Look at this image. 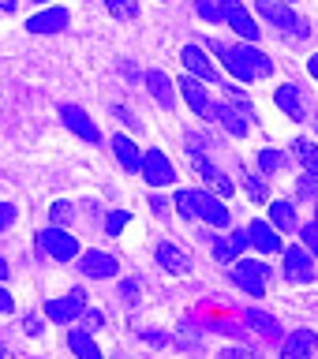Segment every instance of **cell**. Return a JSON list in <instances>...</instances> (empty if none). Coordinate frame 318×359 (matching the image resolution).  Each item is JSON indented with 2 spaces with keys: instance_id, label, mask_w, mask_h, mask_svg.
<instances>
[{
  "instance_id": "6da1fadb",
  "label": "cell",
  "mask_w": 318,
  "mask_h": 359,
  "mask_svg": "<svg viewBox=\"0 0 318 359\" xmlns=\"http://www.w3.org/2000/svg\"><path fill=\"white\" fill-rule=\"evenodd\" d=\"M206 45H210V53L221 56L225 72L232 79H240V83H255L263 75H274V60L266 53L251 49V45H225V41H206Z\"/></svg>"
},
{
  "instance_id": "7a4b0ae2",
  "label": "cell",
  "mask_w": 318,
  "mask_h": 359,
  "mask_svg": "<svg viewBox=\"0 0 318 359\" xmlns=\"http://www.w3.org/2000/svg\"><path fill=\"white\" fill-rule=\"evenodd\" d=\"M173 206L180 210V217H199V221L213 224V229H225V224H229V210H225L221 198L210 195V191H176Z\"/></svg>"
},
{
  "instance_id": "3957f363",
  "label": "cell",
  "mask_w": 318,
  "mask_h": 359,
  "mask_svg": "<svg viewBox=\"0 0 318 359\" xmlns=\"http://www.w3.org/2000/svg\"><path fill=\"white\" fill-rule=\"evenodd\" d=\"M255 8H258V15H263L270 27H277L281 34H292V38H307V34H311L307 22H303L289 4H281V0H258Z\"/></svg>"
},
{
  "instance_id": "277c9868",
  "label": "cell",
  "mask_w": 318,
  "mask_h": 359,
  "mask_svg": "<svg viewBox=\"0 0 318 359\" xmlns=\"http://www.w3.org/2000/svg\"><path fill=\"white\" fill-rule=\"evenodd\" d=\"M38 247L49 258H56V262H72V258H79V240L64 229V224H49V229L38 236Z\"/></svg>"
},
{
  "instance_id": "5b68a950",
  "label": "cell",
  "mask_w": 318,
  "mask_h": 359,
  "mask_svg": "<svg viewBox=\"0 0 318 359\" xmlns=\"http://www.w3.org/2000/svg\"><path fill=\"white\" fill-rule=\"evenodd\" d=\"M232 280L240 285L247 296H266V280H270V266L266 262H251V258H236L232 262Z\"/></svg>"
},
{
  "instance_id": "8992f818",
  "label": "cell",
  "mask_w": 318,
  "mask_h": 359,
  "mask_svg": "<svg viewBox=\"0 0 318 359\" xmlns=\"http://www.w3.org/2000/svg\"><path fill=\"white\" fill-rule=\"evenodd\" d=\"M285 277L292 280V285H311L314 280V255L307 251V247H285Z\"/></svg>"
},
{
  "instance_id": "52a82bcc",
  "label": "cell",
  "mask_w": 318,
  "mask_h": 359,
  "mask_svg": "<svg viewBox=\"0 0 318 359\" xmlns=\"http://www.w3.org/2000/svg\"><path fill=\"white\" fill-rule=\"evenodd\" d=\"M143 180L146 184H154V187H168L176 180V168H173V161H168V157L157 150V146H150V150L143 154Z\"/></svg>"
},
{
  "instance_id": "ba28073f",
  "label": "cell",
  "mask_w": 318,
  "mask_h": 359,
  "mask_svg": "<svg viewBox=\"0 0 318 359\" xmlns=\"http://www.w3.org/2000/svg\"><path fill=\"white\" fill-rule=\"evenodd\" d=\"M176 86H180V94H184V101L191 105V112H195V116H202V120H213V101H210V90H206V83H202L199 75H184Z\"/></svg>"
},
{
  "instance_id": "9c48e42d",
  "label": "cell",
  "mask_w": 318,
  "mask_h": 359,
  "mask_svg": "<svg viewBox=\"0 0 318 359\" xmlns=\"http://www.w3.org/2000/svg\"><path fill=\"white\" fill-rule=\"evenodd\" d=\"M221 22H229V27L240 34L247 41H258V27L251 19V11H247L240 0H221Z\"/></svg>"
},
{
  "instance_id": "30bf717a",
  "label": "cell",
  "mask_w": 318,
  "mask_h": 359,
  "mask_svg": "<svg viewBox=\"0 0 318 359\" xmlns=\"http://www.w3.org/2000/svg\"><path fill=\"white\" fill-rule=\"evenodd\" d=\"M83 307H86V292L83 288H72L67 296H60V299H49L45 303V314H49L53 322H75L79 314H83Z\"/></svg>"
},
{
  "instance_id": "8fae6325",
  "label": "cell",
  "mask_w": 318,
  "mask_h": 359,
  "mask_svg": "<svg viewBox=\"0 0 318 359\" xmlns=\"http://www.w3.org/2000/svg\"><path fill=\"white\" fill-rule=\"evenodd\" d=\"M79 269H83L90 280H109V277L120 273V262L109 251H83L79 255Z\"/></svg>"
},
{
  "instance_id": "7c38bea8",
  "label": "cell",
  "mask_w": 318,
  "mask_h": 359,
  "mask_svg": "<svg viewBox=\"0 0 318 359\" xmlns=\"http://www.w3.org/2000/svg\"><path fill=\"white\" fill-rule=\"evenodd\" d=\"M180 60L187 64V72L191 75H199L202 83H210V86H221V75H218V67H213V60L206 53L199 49V45H184V49H180Z\"/></svg>"
},
{
  "instance_id": "4fadbf2b",
  "label": "cell",
  "mask_w": 318,
  "mask_h": 359,
  "mask_svg": "<svg viewBox=\"0 0 318 359\" xmlns=\"http://www.w3.org/2000/svg\"><path fill=\"white\" fill-rule=\"evenodd\" d=\"M60 120H64V123H67V128H72L75 135H79V139H86L90 146H94V142H101V131H98V123L90 120V116H86V112L79 109V105H72V101H64V105H60Z\"/></svg>"
},
{
  "instance_id": "5bb4252c",
  "label": "cell",
  "mask_w": 318,
  "mask_h": 359,
  "mask_svg": "<svg viewBox=\"0 0 318 359\" xmlns=\"http://www.w3.org/2000/svg\"><path fill=\"white\" fill-rule=\"evenodd\" d=\"M247 240H251V247H258L263 255H277V251H285V247H281L277 229H274L270 221H251V224H247Z\"/></svg>"
},
{
  "instance_id": "9a60e30c",
  "label": "cell",
  "mask_w": 318,
  "mask_h": 359,
  "mask_svg": "<svg viewBox=\"0 0 318 359\" xmlns=\"http://www.w3.org/2000/svg\"><path fill=\"white\" fill-rule=\"evenodd\" d=\"M247 247H251V240H247V232H229V236H218V240H213V258H218V262H236V258H240Z\"/></svg>"
},
{
  "instance_id": "2e32d148",
  "label": "cell",
  "mask_w": 318,
  "mask_h": 359,
  "mask_svg": "<svg viewBox=\"0 0 318 359\" xmlns=\"http://www.w3.org/2000/svg\"><path fill=\"white\" fill-rule=\"evenodd\" d=\"M314 348H318V333L314 330H296V333L281 337V355H289V359L314 355Z\"/></svg>"
},
{
  "instance_id": "e0dca14e",
  "label": "cell",
  "mask_w": 318,
  "mask_h": 359,
  "mask_svg": "<svg viewBox=\"0 0 318 359\" xmlns=\"http://www.w3.org/2000/svg\"><path fill=\"white\" fill-rule=\"evenodd\" d=\"M67 22H72V15H67L64 8H49V11L30 15V19H27V30H30V34H56V30H64Z\"/></svg>"
},
{
  "instance_id": "ac0fdd59",
  "label": "cell",
  "mask_w": 318,
  "mask_h": 359,
  "mask_svg": "<svg viewBox=\"0 0 318 359\" xmlns=\"http://www.w3.org/2000/svg\"><path fill=\"white\" fill-rule=\"evenodd\" d=\"M112 154H117L124 172H139L143 168V154H139V146H135L128 135H112Z\"/></svg>"
},
{
  "instance_id": "d6986e66",
  "label": "cell",
  "mask_w": 318,
  "mask_h": 359,
  "mask_svg": "<svg viewBox=\"0 0 318 359\" xmlns=\"http://www.w3.org/2000/svg\"><path fill=\"white\" fill-rule=\"evenodd\" d=\"M213 120L229 135H236V139L247 135V112H240V105H213Z\"/></svg>"
},
{
  "instance_id": "ffe728a7",
  "label": "cell",
  "mask_w": 318,
  "mask_h": 359,
  "mask_svg": "<svg viewBox=\"0 0 318 359\" xmlns=\"http://www.w3.org/2000/svg\"><path fill=\"white\" fill-rule=\"evenodd\" d=\"M195 168H199V176L206 180V184H210V191H213V195H218V198H229L232 191H236V184H232V180L225 176L221 168L206 165V161H202V157H195Z\"/></svg>"
},
{
  "instance_id": "44dd1931",
  "label": "cell",
  "mask_w": 318,
  "mask_h": 359,
  "mask_svg": "<svg viewBox=\"0 0 318 359\" xmlns=\"http://www.w3.org/2000/svg\"><path fill=\"white\" fill-rule=\"evenodd\" d=\"M244 322L251 325L258 337H266V341H281V325H277L274 314H266V311L251 307V311H244Z\"/></svg>"
},
{
  "instance_id": "7402d4cb",
  "label": "cell",
  "mask_w": 318,
  "mask_h": 359,
  "mask_svg": "<svg viewBox=\"0 0 318 359\" xmlns=\"http://www.w3.org/2000/svg\"><path fill=\"white\" fill-rule=\"evenodd\" d=\"M157 266H165L168 273L184 277L187 269H191V258H187V251H180L176 243H161V247H157Z\"/></svg>"
},
{
  "instance_id": "603a6c76",
  "label": "cell",
  "mask_w": 318,
  "mask_h": 359,
  "mask_svg": "<svg viewBox=\"0 0 318 359\" xmlns=\"http://www.w3.org/2000/svg\"><path fill=\"white\" fill-rule=\"evenodd\" d=\"M146 86H150V94H154L157 105H161V109H173L176 94H173V79H168L165 72H146Z\"/></svg>"
},
{
  "instance_id": "cb8c5ba5",
  "label": "cell",
  "mask_w": 318,
  "mask_h": 359,
  "mask_svg": "<svg viewBox=\"0 0 318 359\" xmlns=\"http://www.w3.org/2000/svg\"><path fill=\"white\" fill-rule=\"evenodd\" d=\"M274 101H277V109H281V112H289L292 120H303V97H300V86H292V83L277 86Z\"/></svg>"
},
{
  "instance_id": "d4e9b609",
  "label": "cell",
  "mask_w": 318,
  "mask_h": 359,
  "mask_svg": "<svg viewBox=\"0 0 318 359\" xmlns=\"http://www.w3.org/2000/svg\"><path fill=\"white\" fill-rule=\"evenodd\" d=\"M67 348H72L79 359H98L101 355V348H98L94 337H90V330H72L67 333Z\"/></svg>"
},
{
  "instance_id": "484cf974",
  "label": "cell",
  "mask_w": 318,
  "mask_h": 359,
  "mask_svg": "<svg viewBox=\"0 0 318 359\" xmlns=\"http://www.w3.org/2000/svg\"><path fill=\"white\" fill-rule=\"evenodd\" d=\"M270 224L281 232H296V210H292V202H285V198L270 202Z\"/></svg>"
},
{
  "instance_id": "4316f807",
  "label": "cell",
  "mask_w": 318,
  "mask_h": 359,
  "mask_svg": "<svg viewBox=\"0 0 318 359\" xmlns=\"http://www.w3.org/2000/svg\"><path fill=\"white\" fill-rule=\"evenodd\" d=\"M292 154H296V161L307 168V172H318V146L311 139H296L292 142Z\"/></svg>"
},
{
  "instance_id": "83f0119b",
  "label": "cell",
  "mask_w": 318,
  "mask_h": 359,
  "mask_svg": "<svg viewBox=\"0 0 318 359\" xmlns=\"http://www.w3.org/2000/svg\"><path fill=\"white\" fill-rule=\"evenodd\" d=\"M105 8L117 19H135V15H139V0H105Z\"/></svg>"
},
{
  "instance_id": "f1b7e54d",
  "label": "cell",
  "mask_w": 318,
  "mask_h": 359,
  "mask_svg": "<svg viewBox=\"0 0 318 359\" xmlns=\"http://www.w3.org/2000/svg\"><path fill=\"white\" fill-rule=\"evenodd\" d=\"M296 195L318 202V172H307V176H300V180H296Z\"/></svg>"
},
{
  "instance_id": "f546056e",
  "label": "cell",
  "mask_w": 318,
  "mask_h": 359,
  "mask_svg": "<svg viewBox=\"0 0 318 359\" xmlns=\"http://www.w3.org/2000/svg\"><path fill=\"white\" fill-rule=\"evenodd\" d=\"M300 243L307 247V251L314 255V262H318V221H311V224H303V229H300Z\"/></svg>"
},
{
  "instance_id": "4dcf8cb0",
  "label": "cell",
  "mask_w": 318,
  "mask_h": 359,
  "mask_svg": "<svg viewBox=\"0 0 318 359\" xmlns=\"http://www.w3.org/2000/svg\"><path fill=\"white\" fill-rule=\"evenodd\" d=\"M128 221H131V213H128V210H112L109 217H105V232H109V236H120Z\"/></svg>"
},
{
  "instance_id": "1f68e13d",
  "label": "cell",
  "mask_w": 318,
  "mask_h": 359,
  "mask_svg": "<svg viewBox=\"0 0 318 359\" xmlns=\"http://www.w3.org/2000/svg\"><path fill=\"white\" fill-rule=\"evenodd\" d=\"M281 165H285V154H277V150H263V154H258V168H263V172H277Z\"/></svg>"
},
{
  "instance_id": "d6a6232c",
  "label": "cell",
  "mask_w": 318,
  "mask_h": 359,
  "mask_svg": "<svg viewBox=\"0 0 318 359\" xmlns=\"http://www.w3.org/2000/svg\"><path fill=\"white\" fill-rule=\"evenodd\" d=\"M49 217H53V224H72V202H53V210H49Z\"/></svg>"
},
{
  "instance_id": "836d02e7",
  "label": "cell",
  "mask_w": 318,
  "mask_h": 359,
  "mask_svg": "<svg viewBox=\"0 0 318 359\" xmlns=\"http://www.w3.org/2000/svg\"><path fill=\"white\" fill-rule=\"evenodd\" d=\"M195 11H199V19H206V22H218L221 19V4H213V0H199Z\"/></svg>"
},
{
  "instance_id": "e575fe53",
  "label": "cell",
  "mask_w": 318,
  "mask_h": 359,
  "mask_svg": "<svg viewBox=\"0 0 318 359\" xmlns=\"http://www.w3.org/2000/svg\"><path fill=\"white\" fill-rule=\"evenodd\" d=\"M11 221H15V206H11V202H0V232H4Z\"/></svg>"
},
{
  "instance_id": "d590c367",
  "label": "cell",
  "mask_w": 318,
  "mask_h": 359,
  "mask_svg": "<svg viewBox=\"0 0 318 359\" xmlns=\"http://www.w3.org/2000/svg\"><path fill=\"white\" fill-rule=\"evenodd\" d=\"M79 318L86 322V330H101V311H86V307H83V314H79Z\"/></svg>"
},
{
  "instance_id": "8d00e7d4",
  "label": "cell",
  "mask_w": 318,
  "mask_h": 359,
  "mask_svg": "<svg viewBox=\"0 0 318 359\" xmlns=\"http://www.w3.org/2000/svg\"><path fill=\"white\" fill-rule=\"evenodd\" d=\"M247 195H251L255 202H263V180L258 176H247Z\"/></svg>"
},
{
  "instance_id": "74e56055",
  "label": "cell",
  "mask_w": 318,
  "mask_h": 359,
  "mask_svg": "<svg viewBox=\"0 0 318 359\" xmlns=\"http://www.w3.org/2000/svg\"><path fill=\"white\" fill-rule=\"evenodd\" d=\"M11 311H15V299H11V296H8V288L0 285V314H11Z\"/></svg>"
},
{
  "instance_id": "f35d334b",
  "label": "cell",
  "mask_w": 318,
  "mask_h": 359,
  "mask_svg": "<svg viewBox=\"0 0 318 359\" xmlns=\"http://www.w3.org/2000/svg\"><path fill=\"white\" fill-rule=\"evenodd\" d=\"M120 292H124V299H128V303H135V299H139V288H135V280H124V285H120Z\"/></svg>"
},
{
  "instance_id": "ab89813d",
  "label": "cell",
  "mask_w": 318,
  "mask_h": 359,
  "mask_svg": "<svg viewBox=\"0 0 318 359\" xmlns=\"http://www.w3.org/2000/svg\"><path fill=\"white\" fill-rule=\"evenodd\" d=\"M22 330H27L30 337H38V333H41V322L34 318V314H27V318H22Z\"/></svg>"
},
{
  "instance_id": "60d3db41",
  "label": "cell",
  "mask_w": 318,
  "mask_h": 359,
  "mask_svg": "<svg viewBox=\"0 0 318 359\" xmlns=\"http://www.w3.org/2000/svg\"><path fill=\"white\" fill-rule=\"evenodd\" d=\"M150 206H154L157 217H168V202H165V198H157V195H154V198H150Z\"/></svg>"
},
{
  "instance_id": "b9f144b4",
  "label": "cell",
  "mask_w": 318,
  "mask_h": 359,
  "mask_svg": "<svg viewBox=\"0 0 318 359\" xmlns=\"http://www.w3.org/2000/svg\"><path fill=\"white\" fill-rule=\"evenodd\" d=\"M307 72H311V75L318 79V53H314V56H311V60H307Z\"/></svg>"
},
{
  "instance_id": "7bdbcfd3",
  "label": "cell",
  "mask_w": 318,
  "mask_h": 359,
  "mask_svg": "<svg viewBox=\"0 0 318 359\" xmlns=\"http://www.w3.org/2000/svg\"><path fill=\"white\" fill-rule=\"evenodd\" d=\"M15 4H19V0H0V8H4V11H15Z\"/></svg>"
},
{
  "instance_id": "ee69618b",
  "label": "cell",
  "mask_w": 318,
  "mask_h": 359,
  "mask_svg": "<svg viewBox=\"0 0 318 359\" xmlns=\"http://www.w3.org/2000/svg\"><path fill=\"white\" fill-rule=\"evenodd\" d=\"M4 277H8V262L0 258V280H4Z\"/></svg>"
},
{
  "instance_id": "f6af8a7d",
  "label": "cell",
  "mask_w": 318,
  "mask_h": 359,
  "mask_svg": "<svg viewBox=\"0 0 318 359\" xmlns=\"http://www.w3.org/2000/svg\"><path fill=\"white\" fill-rule=\"evenodd\" d=\"M30 4H53V0H30Z\"/></svg>"
},
{
  "instance_id": "bcb514c9",
  "label": "cell",
  "mask_w": 318,
  "mask_h": 359,
  "mask_svg": "<svg viewBox=\"0 0 318 359\" xmlns=\"http://www.w3.org/2000/svg\"><path fill=\"white\" fill-rule=\"evenodd\" d=\"M281 4H296V0H281Z\"/></svg>"
},
{
  "instance_id": "7dc6e473",
  "label": "cell",
  "mask_w": 318,
  "mask_h": 359,
  "mask_svg": "<svg viewBox=\"0 0 318 359\" xmlns=\"http://www.w3.org/2000/svg\"><path fill=\"white\" fill-rule=\"evenodd\" d=\"M314 221H318V206H314Z\"/></svg>"
}]
</instances>
